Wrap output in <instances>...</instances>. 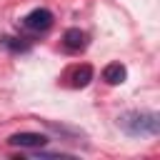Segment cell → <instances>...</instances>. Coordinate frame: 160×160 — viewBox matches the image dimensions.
<instances>
[{"mask_svg":"<svg viewBox=\"0 0 160 160\" xmlns=\"http://www.w3.org/2000/svg\"><path fill=\"white\" fill-rule=\"evenodd\" d=\"M118 125L128 132V135H140V138H148V135H158L160 132V115L152 112V110H135V112H125L118 118Z\"/></svg>","mask_w":160,"mask_h":160,"instance_id":"1","label":"cell"},{"mask_svg":"<svg viewBox=\"0 0 160 160\" xmlns=\"http://www.w3.org/2000/svg\"><path fill=\"white\" fill-rule=\"evenodd\" d=\"M52 20L55 18H52V12L48 8H35L22 18V28L30 30V32H45V30H50Z\"/></svg>","mask_w":160,"mask_h":160,"instance_id":"2","label":"cell"},{"mask_svg":"<svg viewBox=\"0 0 160 160\" xmlns=\"http://www.w3.org/2000/svg\"><path fill=\"white\" fill-rule=\"evenodd\" d=\"M8 142L15 145V148H28V150H32V148L48 145V135H42V132H15V135L8 138Z\"/></svg>","mask_w":160,"mask_h":160,"instance_id":"3","label":"cell"},{"mask_svg":"<svg viewBox=\"0 0 160 160\" xmlns=\"http://www.w3.org/2000/svg\"><path fill=\"white\" fill-rule=\"evenodd\" d=\"M85 45H88V35H85L80 28H70V30H65V35H62V48H65V50H70V52H80V50H85Z\"/></svg>","mask_w":160,"mask_h":160,"instance_id":"4","label":"cell"},{"mask_svg":"<svg viewBox=\"0 0 160 160\" xmlns=\"http://www.w3.org/2000/svg\"><path fill=\"white\" fill-rule=\"evenodd\" d=\"M125 78H128V68L122 62H110L102 70V80L108 85H120V82H125Z\"/></svg>","mask_w":160,"mask_h":160,"instance_id":"5","label":"cell"},{"mask_svg":"<svg viewBox=\"0 0 160 160\" xmlns=\"http://www.w3.org/2000/svg\"><path fill=\"white\" fill-rule=\"evenodd\" d=\"M90 80H92V68H90V65L75 68L72 75H70V85H72V88H85Z\"/></svg>","mask_w":160,"mask_h":160,"instance_id":"6","label":"cell"}]
</instances>
